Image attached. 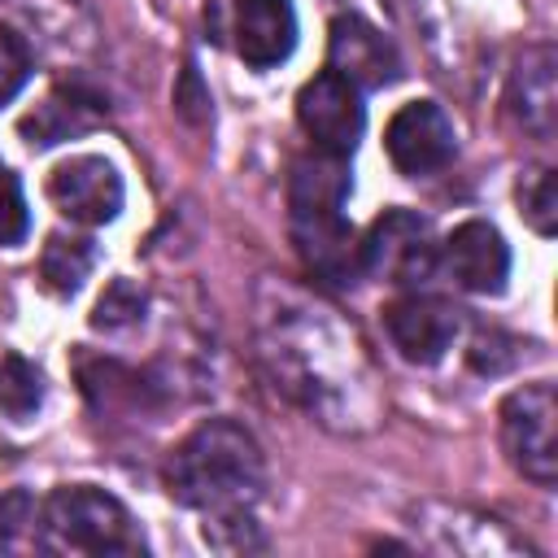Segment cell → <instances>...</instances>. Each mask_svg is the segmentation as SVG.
<instances>
[{"label": "cell", "mask_w": 558, "mask_h": 558, "mask_svg": "<svg viewBox=\"0 0 558 558\" xmlns=\"http://www.w3.org/2000/svg\"><path fill=\"white\" fill-rule=\"evenodd\" d=\"M253 353L270 388L310 423L336 436L384 423V375L362 331L318 292L266 275L253 292Z\"/></svg>", "instance_id": "6da1fadb"}, {"label": "cell", "mask_w": 558, "mask_h": 558, "mask_svg": "<svg viewBox=\"0 0 558 558\" xmlns=\"http://www.w3.org/2000/svg\"><path fill=\"white\" fill-rule=\"evenodd\" d=\"M166 493L205 519L209 549L248 554L266 549L257 501L266 493V458L248 427L235 418L196 423L166 458Z\"/></svg>", "instance_id": "7a4b0ae2"}, {"label": "cell", "mask_w": 558, "mask_h": 558, "mask_svg": "<svg viewBox=\"0 0 558 558\" xmlns=\"http://www.w3.org/2000/svg\"><path fill=\"white\" fill-rule=\"evenodd\" d=\"M35 545L44 554H144L131 510L96 484H61L39 501Z\"/></svg>", "instance_id": "3957f363"}, {"label": "cell", "mask_w": 558, "mask_h": 558, "mask_svg": "<svg viewBox=\"0 0 558 558\" xmlns=\"http://www.w3.org/2000/svg\"><path fill=\"white\" fill-rule=\"evenodd\" d=\"M410 549L445 558H536V549L497 514L462 501H418L405 510Z\"/></svg>", "instance_id": "277c9868"}, {"label": "cell", "mask_w": 558, "mask_h": 558, "mask_svg": "<svg viewBox=\"0 0 558 558\" xmlns=\"http://www.w3.org/2000/svg\"><path fill=\"white\" fill-rule=\"evenodd\" d=\"M497 436L506 462L536 488H554L558 480V397L549 379L523 384L506 392L497 410Z\"/></svg>", "instance_id": "5b68a950"}, {"label": "cell", "mask_w": 558, "mask_h": 558, "mask_svg": "<svg viewBox=\"0 0 558 558\" xmlns=\"http://www.w3.org/2000/svg\"><path fill=\"white\" fill-rule=\"evenodd\" d=\"M436 253L440 244L432 235V222L414 209H384L357 240L362 275L392 288H418L436 270Z\"/></svg>", "instance_id": "8992f818"}, {"label": "cell", "mask_w": 558, "mask_h": 558, "mask_svg": "<svg viewBox=\"0 0 558 558\" xmlns=\"http://www.w3.org/2000/svg\"><path fill=\"white\" fill-rule=\"evenodd\" d=\"M296 122H301L305 140L318 153L349 157L357 148V140H362V126H366L362 92L353 83H344L340 74L323 70V74L301 83V92H296Z\"/></svg>", "instance_id": "52a82bcc"}, {"label": "cell", "mask_w": 558, "mask_h": 558, "mask_svg": "<svg viewBox=\"0 0 558 558\" xmlns=\"http://www.w3.org/2000/svg\"><path fill=\"white\" fill-rule=\"evenodd\" d=\"M384 153H388L392 170L405 179L440 174L458 153V135H453L449 113L436 100L401 105L384 126Z\"/></svg>", "instance_id": "ba28073f"}, {"label": "cell", "mask_w": 558, "mask_h": 558, "mask_svg": "<svg viewBox=\"0 0 558 558\" xmlns=\"http://www.w3.org/2000/svg\"><path fill=\"white\" fill-rule=\"evenodd\" d=\"M384 331L405 362L436 366L462 336V310L432 292H401L384 305Z\"/></svg>", "instance_id": "9c48e42d"}, {"label": "cell", "mask_w": 558, "mask_h": 558, "mask_svg": "<svg viewBox=\"0 0 558 558\" xmlns=\"http://www.w3.org/2000/svg\"><path fill=\"white\" fill-rule=\"evenodd\" d=\"M122 174L109 157L78 153L48 170V201L78 227H105L122 214Z\"/></svg>", "instance_id": "30bf717a"}, {"label": "cell", "mask_w": 558, "mask_h": 558, "mask_svg": "<svg viewBox=\"0 0 558 558\" xmlns=\"http://www.w3.org/2000/svg\"><path fill=\"white\" fill-rule=\"evenodd\" d=\"M327 70L340 74L344 83H353L357 92H379V87L397 83L401 57L375 22H366L357 13H340L327 31Z\"/></svg>", "instance_id": "8fae6325"}, {"label": "cell", "mask_w": 558, "mask_h": 558, "mask_svg": "<svg viewBox=\"0 0 558 558\" xmlns=\"http://www.w3.org/2000/svg\"><path fill=\"white\" fill-rule=\"evenodd\" d=\"M501 100H506L510 122L527 140H536V144L554 140V131H558V52H554V44H532L519 52Z\"/></svg>", "instance_id": "7c38bea8"}, {"label": "cell", "mask_w": 558, "mask_h": 558, "mask_svg": "<svg viewBox=\"0 0 558 558\" xmlns=\"http://www.w3.org/2000/svg\"><path fill=\"white\" fill-rule=\"evenodd\" d=\"M436 257L445 262L449 279H453L462 292H475V296H497V292L506 288V279H510V244H506V235H501L493 222H484V218L458 222V227L445 235V244H440Z\"/></svg>", "instance_id": "4fadbf2b"}, {"label": "cell", "mask_w": 558, "mask_h": 558, "mask_svg": "<svg viewBox=\"0 0 558 558\" xmlns=\"http://www.w3.org/2000/svg\"><path fill=\"white\" fill-rule=\"evenodd\" d=\"M22 39L52 61H83L96 48V17L87 0H9Z\"/></svg>", "instance_id": "5bb4252c"}, {"label": "cell", "mask_w": 558, "mask_h": 558, "mask_svg": "<svg viewBox=\"0 0 558 558\" xmlns=\"http://www.w3.org/2000/svg\"><path fill=\"white\" fill-rule=\"evenodd\" d=\"M105 113H109V105L92 83L65 78V83L48 87V96L31 113H22L17 131L31 148H52V144H65V140L96 131L105 122Z\"/></svg>", "instance_id": "9a60e30c"}, {"label": "cell", "mask_w": 558, "mask_h": 558, "mask_svg": "<svg viewBox=\"0 0 558 558\" xmlns=\"http://www.w3.org/2000/svg\"><path fill=\"white\" fill-rule=\"evenodd\" d=\"M292 244L305 262L310 275L327 279V283H353L362 275L357 266V235L344 222L340 209H323V214H292Z\"/></svg>", "instance_id": "2e32d148"}, {"label": "cell", "mask_w": 558, "mask_h": 558, "mask_svg": "<svg viewBox=\"0 0 558 558\" xmlns=\"http://www.w3.org/2000/svg\"><path fill=\"white\" fill-rule=\"evenodd\" d=\"M231 39L244 65L275 70L296 48V9L292 0H235Z\"/></svg>", "instance_id": "e0dca14e"}, {"label": "cell", "mask_w": 558, "mask_h": 558, "mask_svg": "<svg viewBox=\"0 0 558 558\" xmlns=\"http://www.w3.org/2000/svg\"><path fill=\"white\" fill-rule=\"evenodd\" d=\"M92 266H96V248H92V240H83V235L57 231V235H48V244H44V253H39V279H44V288L57 292V296L78 292L83 279L92 275Z\"/></svg>", "instance_id": "ac0fdd59"}, {"label": "cell", "mask_w": 558, "mask_h": 558, "mask_svg": "<svg viewBox=\"0 0 558 558\" xmlns=\"http://www.w3.org/2000/svg\"><path fill=\"white\" fill-rule=\"evenodd\" d=\"M44 405V375L22 353H0V414L31 418Z\"/></svg>", "instance_id": "d6986e66"}, {"label": "cell", "mask_w": 558, "mask_h": 558, "mask_svg": "<svg viewBox=\"0 0 558 558\" xmlns=\"http://www.w3.org/2000/svg\"><path fill=\"white\" fill-rule=\"evenodd\" d=\"M514 196H519L523 222H527L536 235L549 240L554 227H558V179H554V166H527V170L519 174Z\"/></svg>", "instance_id": "ffe728a7"}, {"label": "cell", "mask_w": 558, "mask_h": 558, "mask_svg": "<svg viewBox=\"0 0 558 558\" xmlns=\"http://www.w3.org/2000/svg\"><path fill=\"white\" fill-rule=\"evenodd\" d=\"M35 519H39V506L31 493H22V488L0 493V554L22 549L26 536L35 541Z\"/></svg>", "instance_id": "44dd1931"}, {"label": "cell", "mask_w": 558, "mask_h": 558, "mask_svg": "<svg viewBox=\"0 0 558 558\" xmlns=\"http://www.w3.org/2000/svg\"><path fill=\"white\" fill-rule=\"evenodd\" d=\"M31 78V44L22 39V31H13L9 22H0V105H9Z\"/></svg>", "instance_id": "7402d4cb"}, {"label": "cell", "mask_w": 558, "mask_h": 558, "mask_svg": "<svg viewBox=\"0 0 558 558\" xmlns=\"http://www.w3.org/2000/svg\"><path fill=\"white\" fill-rule=\"evenodd\" d=\"M140 314H144V292H140V288H131L126 279H113V283H109V292L96 301L92 327H100V331H118V327L140 323Z\"/></svg>", "instance_id": "603a6c76"}, {"label": "cell", "mask_w": 558, "mask_h": 558, "mask_svg": "<svg viewBox=\"0 0 558 558\" xmlns=\"http://www.w3.org/2000/svg\"><path fill=\"white\" fill-rule=\"evenodd\" d=\"M31 231V214H26V196H22V183L9 166H0V248H13L22 244Z\"/></svg>", "instance_id": "cb8c5ba5"}]
</instances>
